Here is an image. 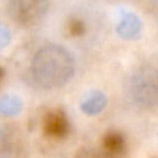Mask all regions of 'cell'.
Here are the masks:
<instances>
[{"instance_id": "cell-1", "label": "cell", "mask_w": 158, "mask_h": 158, "mask_svg": "<svg viewBox=\"0 0 158 158\" xmlns=\"http://www.w3.org/2000/svg\"><path fill=\"white\" fill-rule=\"evenodd\" d=\"M43 131L50 137H64L69 131L67 117L61 111H50L43 118Z\"/></svg>"}, {"instance_id": "cell-2", "label": "cell", "mask_w": 158, "mask_h": 158, "mask_svg": "<svg viewBox=\"0 0 158 158\" xmlns=\"http://www.w3.org/2000/svg\"><path fill=\"white\" fill-rule=\"evenodd\" d=\"M103 148L107 154L117 156V154L122 153L125 148V140L119 133H115V132L107 133L103 139Z\"/></svg>"}, {"instance_id": "cell-3", "label": "cell", "mask_w": 158, "mask_h": 158, "mask_svg": "<svg viewBox=\"0 0 158 158\" xmlns=\"http://www.w3.org/2000/svg\"><path fill=\"white\" fill-rule=\"evenodd\" d=\"M83 22L79 21V19H71V21L68 22V32L71 33V35L74 36H79L83 33Z\"/></svg>"}, {"instance_id": "cell-4", "label": "cell", "mask_w": 158, "mask_h": 158, "mask_svg": "<svg viewBox=\"0 0 158 158\" xmlns=\"http://www.w3.org/2000/svg\"><path fill=\"white\" fill-rule=\"evenodd\" d=\"M77 158H107V157L96 150H87V148H85V150L79 151Z\"/></svg>"}]
</instances>
